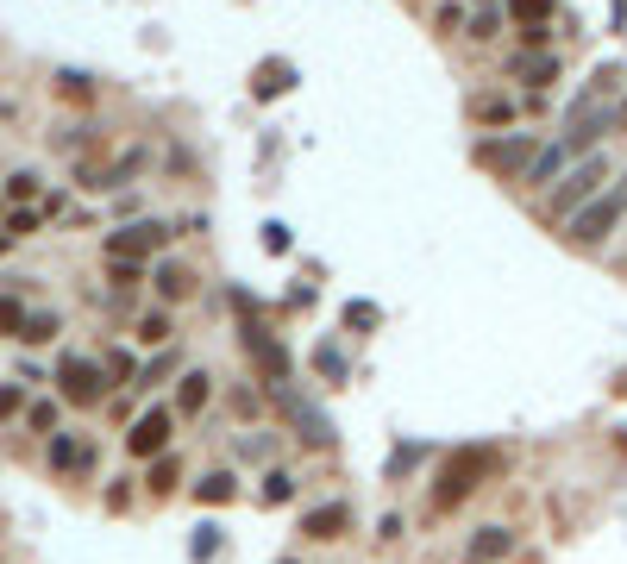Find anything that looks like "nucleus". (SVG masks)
<instances>
[{
	"mask_svg": "<svg viewBox=\"0 0 627 564\" xmlns=\"http://www.w3.org/2000/svg\"><path fill=\"white\" fill-rule=\"evenodd\" d=\"M502 470V452L496 445H458V452L439 464V483H433V502L439 508H458L464 496H477L483 483H490Z\"/></svg>",
	"mask_w": 627,
	"mask_h": 564,
	"instance_id": "nucleus-1",
	"label": "nucleus"
},
{
	"mask_svg": "<svg viewBox=\"0 0 627 564\" xmlns=\"http://www.w3.org/2000/svg\"><path fill=\"white\" fill-rule=\"evenodd\" d=\"M232 301H239V345H245V358L251 364H258V376H264V383L276 389V383H289V376H295V358H289V351L283 345H276V333H270V326L264 320H251V301L245 295H232Z\"/></svg>",
	"mask_w": 627,
	"mask_h": 564,
	"instance_id": "nucleus-2",
	"label": "nucleus"
},
{
	"mask_svg": "<svg viewBox=\"0 0 627 564\" xmlns=\"http://www.w3.org/2000/svg\"><path fill=\"white\" fill-rule=\"evenodd\" d=\"M602 182H609V163H602V157H584L571 176H559V188H552V201H546V220H571L584 201H596Z\"/></svg>",
	"mask_w": 627,
	"mask_h": 564,
	"instance_id": "nucleus-3",
	"label": "nucleus"
},
{
	"mask_svg": "<svg viewBox=\"0 0 627 564\" xmlns=\"http://www.w3.org/2000/svg\"><path fill=\"white\" fill-rule=\"evenodd\" d=\"M270 395H276V408H283V420L295 427V439H308L314 452H327V445L339 439V433H333V420H327V408H320V402H308V395H295L289 383H276Z\"/></svg>",
	"mask_w": 627,
	"mask_h": 564,
	"instance_id": "nucleus-4",
	"label": "nucleus"
},
{
	"mask_svg": "<svg viewBox=\"0 0 627 564\" xmlns=\"http://www.w3.org/2000/svg\"><path fill=\"white\" fill-rule=\"evenodd\" d=\"M170 245V226L164 220H132L120 232H107V257H132V264H145V257H157Z\"/></svg>",
	"mask_w": 627,
	"mask_h": 564,
	"instance_id": "nucleus-5",
	"label": "nucleus"
},
{
	"mask_svg": "<svg viewBox=\"0 0 627 564\" xmlns=\"http://www.w3.org/2000/svg\"><path fill=\"white\" fill-rule=\"evenodd\" d=\"M621 214H627L621 188H615V195H602V201H584V207L571 214V239H577V245H602V239L615 232V220H621Z\"/></svg>",
	"mask_w": 627,
	"mask_h": 564,
	"instance_id": "nucleus-6",
	"label": "nucleus"
},
{
	"mask_svg": "<svg viewBox=\"0 0 627 564\" xmlns=\"http://www.w3.org/2000/svg\"><path fill=\"white\" fill-rule=\"evenodd\" d=\"M57 383H63V395H69L76 408H95L101 395L113 389V383H107V370H101L95 358H63V364H57Z\"/></svg>",
	"mask_w": 627,
	"mask_h": 564,
	"instance_id": "nucleus-7",
	"label": "nucleus"
},
{
	"mask_svg": "<svg viewBox=\"0 0 627 564\" xmlns=\"http://www.w3.org/2000/svg\"><path fill=\"white\" fill-rule=\"evenodd\" d=\"M533 151H540L533 138H483L477 163H483V170H496V176H521L527 163H533Z\"/></svg>",
	"mask_w": 627,
	"mask_h": 564,
	"instance_id": "nucleus-8",
	"label": "nucleus"
},
{
	"mask_svg": "<svg viewBox=\"0 0 627 564\" xmlns=\"http://www.w3.org/2000/svg\"><path fill=\"white\" fill-rule=\"evenodd\" d=\"M170 408H145L132 420V433H126V452L132 458H164V445H170Z\"/></svg>",
	"mask_w": 627,
	"mask_h": 564,
	"instance_id": "nucleus-9",
	"label": "nucleus"
},
{
	"mask_svg": "<svg viewBox=\"0 0 627 564\" xmlns=\"http://www.w3.org/2000/svg\"><path fill=\"white\" fill-rule=\"evenodd\" d=\"M345 527H352V508H345V502H320V508L301 514V533H308V539H339Z\"/></svg>",
	"mask_w": 627,
	"mask_h": 564,
	"instance_id": "nucleus-10",
	"label": "nucleus"
},
{
	"mask_svg": "<svg viewBox=\"0 0 627 564\" xmlns=\"http://www.w3.org/2000/svg\"><path fill=\"white\" fill-rule=\"evenodd\" d=\"M138 170H145V151H126V157H113L107 170H82V188H126Z\"/></svg>",
	"mask_w": 627,
	"mask_h": 564,
	"instance_id": "nucleus-11",
	"label": "nucleus"
},
{
	"mask_svg": "<svg viewBox=\"0 0 627 564\" xmlns=\"http://www.w3.org/2000/svg\"><path fill=\"white\" fill-rule=\"evenodd\" d=\"M508 76H515V82H533V88H546V82H559V57H546V51H521V57H508Z\"/></svg>",
	"mask_w": 627,
	"mask_h": 564,
	"instance_id": "nucleus-12",
	"label": "nucleus"
},
{
	"mask_svg": "<svg viewBox=\"0 0 627 564\" xmlns=\"http://www.w3.org/2000/svg\"><path fill=\"white\" fill-rule=\"evenodd\" d=\"M464 552H471V564H496V558L515 552V533H508V527H477Z\"/></svg>",
	"mask_w": 627,
	"mask_h": 564,
	"instance_id": "nucleus-13",
	"label": "nucleus"
},
{
	"mask_svg": "<svg viewBox=\"0 0 627 564\" xmlns=\"http://www.w3.org/2000/svg\"><path fill=\"white\" fill-rule=\"evenodd\" d=\"M565 176V145H546V151H533V163L521 170V182H533V188H546V182H559Z\"/></svg>",
	"mask_w": 627,
	"mask_h": 564,
	"instance_id": "nucleus-14",
	"label": "nucleus"
},
{
	"mask_svg": "<svg viewBox=\"0 0 627 564\" xmlns=\"http://www.w3.org/2000/svg\"><path fill=\"white\" fill-rule=\"evenodd\" d=\"M207 395H214V376H207V370H189V376H182V389H176V408H182V414H201Z\"/></svg>",
	"mask_w": 627,
	"mask_h": 564,
	"instance_id": "nucleus-15",
	"label": "nucleus"
},
{
	"mask_svg": "<svg viewBox=\"0 0 627 564\" xmlns=\"http://www.w3.org/2000/svg\"><path fill=\"white\" fill-rule=\"evenodd\" d=\"M289 82H295V69H289L283 57H270V63L258 69V82H251V94H258V101H276V94H283Z\"/></svg>",
	"mask_w": 627,
	"mask_h": 564,
	"instance_id": "nucleus-16",
	"label": "nucleus"
},
{
	"mask_svg": "<svg viewBox=\"0 0 627 564\" xmlns=\"http://www.w3.org/2000/svg\"><path fill=\"white\" fill-rule=\"evenodd\" d=\"M471 120H477V126H508V120H515V101H508V94H477V101H471Z\"/></svg>",
	"mask_w": 627,
	"mask_h": 564,
	"instance_id": "nucleus-17",
	"label": "nucleus"
},
{
	"mask_svg": "<svg viewBox=\"0 0 627 564\" xmlns=\"http://www.w3.org/2000/svg\"><path fill=\"white\" fill-rule=\"evenodd\" d=\"M239 496V483H232V470H207V477L195 483V502H232Z\"/></svg>",
	"mask_w": 627,
	"mask_h": 564,
	"instance_id": "nucleus-18",
	"label": "nucleus"
},
{
	"mask_svg": "<svg viewBox=\"0 0 627 564\" xmlns=\"http://www.w3.org/2000/svg\"><path fill=\"white\" fill-rule=\"evenodd\" d=\"M151 282H157V295H164V301H182V295H189V270H182V264H157Z\"/></svg>",
	"mask_w": 627,
	"mask_h": 564,
	"instance_id": "nucleus-19",
	"label": "nucleus"
},
{
	"mask_svg": "<svg viewBox=\"0 0 627 564\" xmlns=\"http://www.w3.org/2000/svg\"><path fill=\"white\" fill-rule=\"evenodd\" d=\"M508 13H515V26H546L552 0H508Z\"/></svg>",
	"mask_w": 627,
	"mask_h": 564,
	"instance_id": "nucleus-20",
	"label": "nucleus"
},
{
	"mask_svg": "<svg viewBox=\"0 0 627 564\" xmlns=\"http://www.w3.org/2000/svg\"><path fill=\"white\" fill-rule=\"evenodd\" d=\"M51 333H57V314H26V320H19V339H26V345H44Z\"/></svg>",
	"mask_w": 627,
	"mask_h": 564,
	"instance_id": "nucleus-21",
	"label": "nucleus"
},
{
	"mask_svg": "<svg viewBox=\"0 0 627 564\" xmlns=\"http://www.w3.org/2000/svg\"><path fill=\"white\" fill-rule=\"evenodd\" d=\"M176 477H182V464H176V458H157V464H151V496H170Z\"/></svg>",
	"mask_w": 627,
	"mask_h": 564,
	"instance_id": "nucleus-22",
	"label": "nucleus"
},
{
	"mask_svg": "<svg viewBox=\"0 0 627 564\" xmlns=\"http://www.w3.org/2000/svg\"><path fill=\"white\" fill-rule=\"evenodd\" d=\"M138 339L145 345H170V314H145L138 320Z\"/></svg>",
	"mask_w": 627,
	"mask_h": 564,
	"instance_id": "nucleus-23",
	"label": "nucleus"
},
{
	"mask_svg": "<svg viewBox=\"0 0 627 564\" xmlns=\"http://www.w3.org/2000/svg\"><path fill=\"white\" fill-rule=\"evenodd\" d=\"M107 276L120 282V289H132V282L145 276V264H132V257H113V264H107Z\"/></svg>",
	"mask_w": 627,
	"mask_h": 564,
	"instance_id": "nucleus-24",
	"label": "nucleus"
},
{
	"mask_svg": "<svg viewBox=\"0 0 627 564\" xmlns=\"http://www.w3.org/2000/svg\"><path fill=\"white\" fill-rule=\"evenodd\" d=\"M314 364H320V376H333V383H345V358H339L333 345H320V351H314Z\"/></svg>",
	"mask_w": 627,
	"mask_h": 564,
	"instance_id": "nucleus-25",
	"label": "nucleus"
},
{
	"mask_svg": "<svg viewBox=\"0 0 627 564\" xmlns=\"http://www.w3.org/2000/svg\"><path fill=\"white\" fill-rule=\"evenodd\" d=\"M107 376H120V383H132L138 376V364H132V351H107V364H101Z\"/></svg>",
	"mask_w": 627,
	"mask_h": 564,
	"instance_id": "nucleus-26",
	"label": "nucleus"
},
{
	"mask_svg": "<svg viewBox=\"0 0 627 564\" xmlns=\"http://www.w3.org/2000/svg\"><path fill=\"white\" fill-rule=\"evenodd\" d=\"M26 420H32L38 433H57V402H32V408H26Z\"/></svg>",
	"mask_w": 627,
	"mask_h": 564,
	"instance_id": "nucleus-27",
	"label": "nucleus"
},
{
	"mask_svg": "<svg viewBox=\"0 0 627 564\" xmlns=\"http://www.w3.org/2000/svg\"><path fill=\"white\" fill-rule=\"evenodd\" d=\"M76 458H82V452H76V439H69V433H51V464H63V470H69Z\"/></svg>",
	"mask_w": 627,
	"mask_h": 564,
	"instance_id": "nucleus-28",
	"label": "nucleus"
},
{
	"mask_svg": "<svg viewBox=\"0 0 627 564\" xmlns=\"http://www.w3.org/2000/svg\"><path fill=\"white\" fill-rule=\"evenodd\" d=\"M295 496V483L283 477V470H270V477H264V502H289Z\"/></svg>",
	"mask_w": 627,
	"mask_h": 564,
	"instance_id": "nucleus-29",
	"label": "nucleus"
},
{
	"mask_svg": "<svg viewBox=\"0 0 627 564\" xmlns=\"http://www.w3.org/2000/svg\"><path fill=\"white\" fill-rule=\"evenodd\" d=\"M19 320H26V308L13 295H0V333H19Z\"/></svg>",
	"mask_w": 627,
	"mask_h": 564,
	"instance_id": "nucleus-30",
	"label": "nucleus"
},
{
	"mask_svg": "<svg viewBox=\"0 0 627 564\" xmlns=\"http://www.w3.org/2000/svg\"><path fill=\"white\" fill-rule=\"evenodd\" d=\"M414 464H421V445H402V452L389 458V477H402V470H414Z\"/></svg>",
	"mask_w": 627,
	"mask_h": 564,
	"instance_id": "nucleus-31",
	"label": "nucleus"
},
{
	"mask_svg": "<svg viewBox=\"0 0 627 564\" xmlns=\"http://www.w3.org/2000/svg\"><path fill=\"white\" fill-rule=\"evenodd\" d=\"M496 19H502L496 7H483V13L471 19V38H496Z\"/></svg>",
	"mask_w": 627,
	"mask_h": 564,
	"instance_id": "nucleus-32",
	"label": "nucleus"
},
{
	"mask_svg": "<svg viewBox=\"0 0 627 564\" xmlns=\"http://www.w3.org/2000/svg\"><path fill=\"white\" fill-rule=\"evenodd\" d=\"M220 552V527H201L195 533V558H214Z\"/></svg>",
	"mask_w": 627,
	"mask_h": 564,
	"instance_id": "nucleus-33",
	"label": "nucleus"
},
{
	"mask_svg": "<svg viewBox=\"0 0 627 564\" xmlns=\"http://www.w3.org/2000/svg\"><path fill=\"white\" fill-rule=\"evenodd\" d=\"M345 326H377V308H370V301H352V308H345Z\"/></svg>",
	"mask_w": 627,
	"mask_h": 564,
	"instance_id": "nucleus-34",
	"label": "nucleus"
},
{
	"mask_svg": "<svg viewBox=\"0 0 627 564\" xmlns=\"http://www.w3.org/2000/svg\"><path fill=\"white\" fill-rule=\"evenodd\" d=\"M19 232H38V214H26V207H19V214H7V239H19Z\"/></svg>",
	"mask_w": 627,
	"mask_h": 564,
	"instance_id": "nucleus-35",
	"label": "nucleus"
},
{
	"mask_svg": "<svg viewBox=\"0 0 627 564\" xmlns=\"http://www.w3.org/2000/svg\"><path fill=\"white\" fill-rule=\"evenodd\" d=\"M170 370H176V358H157L151 370H138V376H132V383H145V389H151V383H157V376H170Z\"/></svg>",
	"mask_w": 627,
	"mask_h": 564,
	"instance_id": "nucleus-36",
	"label": "nucleus"
},
{
	"mask_svg": "<svg viewBox=\"0 0 627 564\" xmlns=\"http://www.w3.org/2000/svg\"><path fill=\"white\" fill-rule=\"evenodd\" d=\"M32 188H38V176H26V170H19V176L7 182V195H13V201H26V195H32Z\"/></svg>",
	"mask_w": 627,
	"mask_h": 564,
	"instance_id": "nucleus-37",
	"label": "nucleus"
},
{
	"mask_svg": "<svg viewBox=\"0 0 627 564\" xmlns=\"http://www.w3.org/2000/svg\"><path fill=\"white\" fill-rule=\"evenodd\" d=\"M63 94H69V101H88L95 88H88V76H63Z\"/></svg>",
	"mask_w": 627,
	"mask_h": 564,
	"instance_id": "nucleus-38",
	"label": "nucleus"
},
{
	"mask_svg": "<svg viewBox=\"0 0 627 564\" xmlns=\"http://www.w3.org/2000/svg\"><path fill=\"white\" fill-rule=\"evenodd\" d=\"M264 245L270 251H289V226H264Z\"/></svg>",
	"mask_w": 627,
	"mask_h": 564,
	"instance_id": "nucleus-39",
	"label": "nucleus"
},
{
	"mask_svg": "<svg viewBox=\"0 0 627 564\" xmlns=\"http://www.w3.org/2000/svg\"><path fill=\"white\" fill-rule=\"evenodd\" d=\"M609 120H615V132H627V101H615V107H609Z\"/></svg>",
	"mask_w": 627,
	"mask_h": 564,
	"instance_id": "nucleus-40",
	"label": "nucleus"
},
{
	"mask_svg": "<svg viewBox=\"0 0 627 564\" xmlns=\"http://www.w3.org/2000/svg\"><path fill=\"white\" fill-rule=\"evenodd\" d=\"M19 408V389H0V414H13Z\"/></svg>",
	"mask_w": 627,
	"mask_h": 564,
	"instance_id": "nucleus-41",
	"label": "nucleus"
},
{
	"mask_svg": "<svg viewBox=\"0 0 627 564\" xmlns=\"http://www.w3.org/2000/svg\"><path fill=\"white\" fill-rule=\"evenodd\" d=\"M7 245H13V239H7V232H0V251H7Z\"/></svg>",
	"mask_w": 627,
	"mask_h": 564,
	"instance_id": "nucleus-42",
	"label": "nucleus"
},
{
	"mask_svg": "<svg viewBox=\"0 0 627 564\" xmlns=\"http://www.w3.org/2000/svg\"><path fill=\"white\" fill-rule=\"evenodd\" d=\"M621 201H627V182H621Z\"/></svg>",
	"mask_w": 627,
	"mask_h": 564,
	"instance_id": "nucleus-43",
	"label": "nucleus"
}]
</instances>
